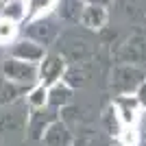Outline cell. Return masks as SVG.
I'll list each match as a JSON object with an SVG mask.
<instances>
[{
  "instance_id": "cell-5",
  "label": "cell",
  "mask_w": 146,
  "mask_h": 146,
  "mask_svg": "<svg viewBox=\"0 0 146 146\" xmlns=\"http://www.w3.org/2000/svg\"><path fill=\"white\" fill-rule=\"evenodd\" d=\"M46 96H48V90H46V85H37L35 90L31 92L29 96V103L33 105V107H42V105H46Z\"/></svg>"
},
{
  "instance_id": "cell-3",
  "label": "cell",
  "mask_w": 146,
  "mask_h": 146,
  "mask_svg": "<svg viewBox=\"0 0 146 146\" xmlns=\"http://www.w3.org/2000/svg\"><path fill=\"white\" fill-rule=\"evenodd\" d=\"M18 24L15 20H9L5 15H0V46H9L18 35Z\"/></svg>"
},
{
  "instance_id": "cell-6",
  "label": "cell",
  "mask_w": 146,
  "mask_h": 146,
  "mask_svg": "<svg viewBox=\"0 0 146 146\" xmlns=\"http://www.w3.org/2000/svg\"><path fill=\"white\" fill-rule=\"evenodd\" d=\"M87 2H90V5H107L109 0H87Z\"/></svg>"
},
{
  "instance_id": "cell-4",
  "label": "cell",
  "mask_w": 146,
  "mask_h": 146,
  "mask_svg": "<svg viewBox=\"0 0 146 146\" xmlns=\"http://www.w3.org/2000/svg\"><path fill=\"white\" fill-rule=\"evenodd\" d=\"M0 15H5V18H9V20H15V22H22V20L26 18V5H24V0H9Z\"/></svg>"
},
{
  "instance_id": "cell-1",
  "label": "cell",
  "mask_w": 146,
  "mask_h": 146,
  "mask_svg": "<svg viewBox=\"0 0 146 146\" xmlns=\"http://www.w3.org/2000/svg\"><path fill=\"white\" fill-rule=\"evenodd\" d=\"M59 0H24L26 5V18H42L50 13L57 7Z\"/></svg>"
},
{
  "instance_id": "cell-2",
  "label": "cell",
  "mask_w": 146,
  "mask_h": 146,
  "mask_svg": "<svg viewBox=\"0 0 146 146\" xmlns=\"http://www.w3.org/2000/svg\"><path fill=\"white\" fill-rule=\"evenodd\" d=\"M107 20V11H105L100 5H87L85 11H83V22L92 29H98V26L105 24Z\"/></svg>"
}]
</instances>
